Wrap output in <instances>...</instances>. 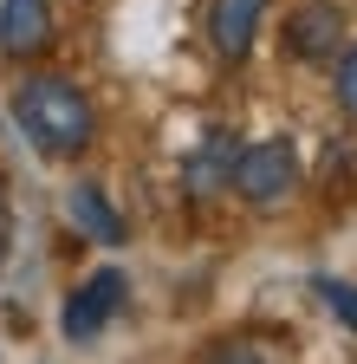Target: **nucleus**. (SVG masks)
I'll list each match as a JSON object with an SVG mask.
<instances>
[{
    "instance_id": "f257e3e1",
    "label": "nucleus",
    "mask_w": 357,
    "mask_h": 364,
    "mask_svg": "<svg viewBox=\"0 0 357 364\" xmlns=\"http://www.w3.org/2000/svg\"><path fill=\"white\" fill-rule=\"evenodd\" d=\"M13 124L26 130V144L39 156H78L92 144V130H98L92 98H84L72 78H59V72H33L13 91Z\"/></svg>"
},
{
    "instance_id": "f03ea898",
    "label": "nucleus",
    "mask_w": 357,
    "mask_h": 364,
    "mask_svg": "<svg viewBox=\"0 0 357 364\" xmlns=\"http://www.w3.org/2000/svg\"><path fill=\"white\" fill-rule=\"evenodd\" d=\"M228 189H241V202H253V208H280L299 189V150L286 144V136H266V144L241 150Z\"/></svg>"
},
{
    "instance_id": "7ed1b4c3",
    "label": "nucleus",
    "mask_w": 357,
    "mask_h": 364,
    "mask_svg": "<svg viewBox=\"0 0 357 364\" xmlns=\"http://www.w3.org/2000/svg\"><path fill=\"white\" fill-rule=\"evenodd\" d=\"M123 293H130V280H123V273H117V267H98L92 280H84V287L65 299V312H59L65 338H72V345H92V338L111 326V318L123 312Z\"/></svg>"
},
{
    "instance_id": "20e7f679",
    "label": "nucleus",
    "mask_w": 357,
    "mask_h": 364,
    "mask_svg": "<svg viewBox=\"0 0 357 364\" xmlns=\"http://www.w3.org/2000/svg\"><path fill=\"white\" fill-rule=\"evenodd\" d=\"M53 46V0H0V53L39 59Z\"/></svg>"
},
{
    "instance_id": "39448f33",
    "label": "nucleus",
    "mask_w": 357,
    "mask_h": 364,
    "mask_svg": "<svg viewBox=\"0 0 357 364\" xmlns=\"http://www.w3.org/2000/svg\"><path fill=\"white\" fill-rule=\"evenodd\" d=\"M344 39V14L331 7V0H312V7H299L286 20V53L292 59H331Z\"/></svg>"
},
{
    "instance_id": "423d86ee",
    "label": "nucleus",
    "mask_w": 357,
    "mask_h": 364,
    "mask_svg": "<svg viewBox=\"0 0 357 364\" xmlns=\"http://www.w3.org/2000/svg\"><path fill=\"white\" fill-rule=\"evenodd\" d=\"M260 20H266V0H214V7H208V39H214V53H221V59H247Z\"/></svg>"
},
{
    "instance_id": "0eeeda50",
    "label": "nucleus",
    "mask_w": 357,
    "mask_h": 364,
    "mask_svg": "<svg viewBox=\"0 0 357 364\" xmlns=\"http://www.w3.org/2000/svg\"><path fill=\"white\" fill-rule=\"evenodd\" d=\"M234 156H241V150H234V136H228V130H214L208 144L182 163L189 196H214V189H228V182H234Z\"/></svg>"
},
{
    "instance_id": "6e6552de",
    "label": "nucleus",
    "mask_w": 357,
    "mask_h": 364,
    "mask_svg": "<svg viewBox=\"0 0 357 364\" xmlns=\"http://www.w3.org/2000/svg\"><path fill=\"white\" fill-rule=\"evenodd\" d=\"M65 208H72V221H78V235H92V241H104V247L130 241V235H123V215L104 202V189H98V182H78V189L65 196Z\"/></svg>"
},
{
    "instance_id": "1a4fd4ad",
    "label": "nucleus",
    "mask_w": 357,
    "mask_h": 364,
    "mask_svg": "<svg viewBox=\"0 0 357 364\" xmlns=\"http://www.w3.org/2000/svg\"><path fill=\"white\" fill-rule=\"evenodd\" d=\"M312 293H319V299L344 318V326L357 332V287H351V280H331V273H319V280H312Z\"/></svg>"
},
{
    "instance_id": "9d476101",
    "label": "nucleus",
    "mask_w": 357,
    "mask_h": 364,
    "mask_svg": "<svg viewBox=\"0 0 357 364\" xmlns=\"http://www.w3.org/2000/svg\"><path fill=\"white\" fill-rule=\"evenodd\" d=\"M331 91H338V105L357 117V46H351L344 59H338V78H331Z\"/></svg>"
},
{
    "instance_id": "9b49d317",
    "label": "nucleus",
    "mask_w": 357,
    "mask_h": 364,
    "mask_svg": "<svg viewBox=\"0 0 357 364\" xmlns=\"http://www.w3.org/2000/svg\"><path fill=\"white\" fill-rule=\"evenodd\" d=\"M208 364H266V351H260V345H241V338H234V345H221Z\"/></svg>"
},
{
    "instance_id": "f8f14e48",
    "label": "nucleus",
    "mask_w": 357,
    "mask_h": 364,
    "mask_svg": "<svg viewBox=\"0 0 357 364\" xmlns=\"http://www.w3.org/2000/svg\"><path fill=\"white\" fill-rule=\"evenodd\" d=\"M0 260H7V208H0Z\"/></svg>"
}]
</instances>
